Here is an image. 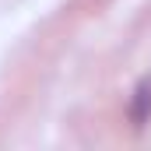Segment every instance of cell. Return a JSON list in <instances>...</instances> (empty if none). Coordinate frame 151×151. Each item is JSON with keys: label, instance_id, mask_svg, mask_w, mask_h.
Listing matches in <instances>:
<instances>
[{"label": "cell", "instance_id": "cell-1", "mask_svg": "<svg viewBox=\"0 0 151 151\" xmlns=\"http://www.w3.org/2000/svg\"><path fill=\"white\" fill-rule=\"evenodd\" d=\"M127 113H130V119H134L137 127H144V123L151 119V70L134 84V95H130Z\"/></svg>", "mask_w": 151, "mask_h": 151}]
</instances>
